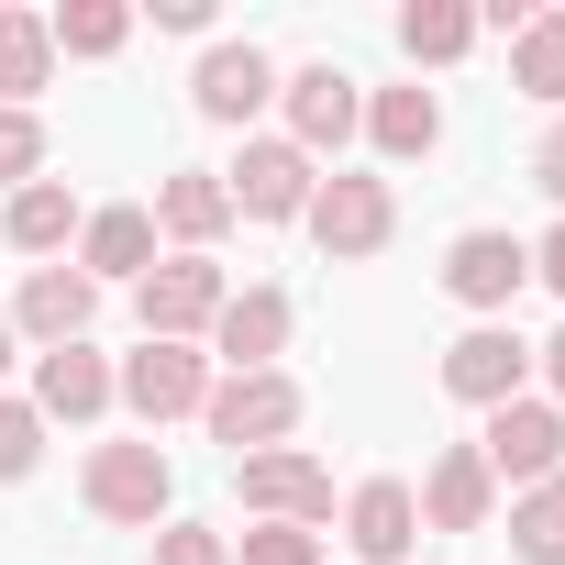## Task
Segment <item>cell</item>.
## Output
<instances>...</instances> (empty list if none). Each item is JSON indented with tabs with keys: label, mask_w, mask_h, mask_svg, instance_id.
<instances>
[{
	"label": "cell",
	"mask_w": 565,
	"mask_h": 565,
	"mask_svg": "<svg viewBox=\"0 0 565 565\" xmlns=\"http://www.w3.org/2000/svg\"><path fill=\"white\" fill-rule=\"evenodd\" d=\"M34 167H45V122L0 111V189H34Z\"/></svg>",
	"instance_id": "cell-27"
},
{
	"label": "cell",
	"mask_w": 565,
	"mask_h": 565,
	"mask_svg": "<svg viewBox=\"0 0 565 565\" xmlns=\"http://www.w3.org/2000/svg\"><path fill=\"white\" fill-rule=\"evenodd\" d=\"M34 455H45V422H34V399H0V477H34Z\"/></svg>",
	"instance_id": "cell-28"
},
{
	"label": "cell",
	"mask_w": 565,
	"mask_h": 565,
	"mask_svg": "<svg viewBox=\"0 0 565 565\" xmlns=\"http://www.w3.org/2000/svg\"><path fill=\"white\" fill-rule=\"evenodd\" d=\"M488 477H510V488H543V477H565V411L554 399H510V411H488Z\"/></svg>",
	"instance_id": "cell-4"
},
{
	"label": "cell",
	"mask_w": 565,
	"mask_h": 565,
	"mask_svg": "<svg viewBox=\"0 0 565 565\" xmlns=\"http://www.w3.org/2000/svg\"><path fill=\"white\" fill-rule=\"evenodd\" d=\"M89 311H100V289H89L78 266H34L23 300H12V322H23L45 355H56V344H89Z\"/></svg>",
	"instance_id": "cell-12"
},
{
	"label": "cell",
	"mask_w": 565,
	"mask_h": 565,
	"mask_svg": "<svg viewBox=\"0 0 565 565\" xmlns=\"http://www.w3.org/2000/svg\"><path fill=\"white\" fill-rule=\"evenodd\" d=\"M510 89H532V100L565 111V12H532V23L510 34Z\"/></svg>",
	"instance_id": "cell-22"
},
{
	"label": "cell",
	"mask_w": 565,
	"mask_h": 565,
	"mask_svg": "<svg viewBox=\"0 0 565 565\" xmlns=\"http://www.w3.org/2000/svg\"><path fill=\"white\" fill-rule=\"evenodd\" d=\"M0 233H12L23 255H56V244L78 233V200H67L56 178H34V189H12V211H0Z\"/></svg>",
	"instance_id": "cell-24"
},
{
	"label": "cell",
	"mask_w": 565,
	"mask_h": 565,
	"mask_svg": "<svg viewBox=\"0 0 565 565\" xmlns=\"http://www.w3.org/2000/svg\"><path fill=\"white\" fill-rule=\"evenodd\" d=\"M233 488H244V510H266V521H300V532L333 510V477H322L311 455H289V444H277V455H244V466H233Z\"/></svg>",
	"instance_id": "cell-9"
},
{
	"label": "cell",
	"mask_w": 565,
	"mask_h": 565,
	"mask_svg": "<svg viewBox=\"0 0 565 565\" xmlns=\"http://www.w3.org/2000/svg\"><path fill=\"white\" fill-rule=\"evenodd\" d=\"M156 255V211H89L78 222V277L100 289V277H145Z\"/></svg>",
	"instance_id": "cell-18"
},
{
	"label": "cell",
	"mask_w": 565,
	"mask_h": 565,
	"mask_svg": "<svg viewBox=\"0 0 565 565\" xmlns=\"http://www.w3.org/2000/svg\"><path fill=\"white\" fill-rule=\"evenodd\" d=\"M521 277H532V244L521 233H455V255H444V289L466 311H510Z\"/></svg>",
	"instance_id": "cell-8"
},
{
	"label": "cell",
	"mask_w": 565,
	"mask_h": 565,
	"mask_svg": "<svg viewBox=\"0 0 565 565\" xmlns=\"http://www.w3.org/2000/svg\"><path fill=\"white\" fill-rule=\"evenodd\" d=\"M0 377H12V322H0Z\"/></svg>",
	"instance_id": "cell-34"
},
{
	"label": "cell",
	"mask_w": 565,
	"mask_h": 565,
	"mask_svg": "<svg viewBox=\"0 0 565 565\" xmlns=\"http://www.w3.org/2000/svg\"><path fill=\"white\" fill-rule=\"evenodd\" d=\"M200 422H211V444H233V466H244V455H277V444L300 433V388L277 377V366H255V377H211Z\"/></svg>",
	"instance_id": "cell-1"
},
{
	"label": "cell",
	"mask_w": 565,
	"mask_h": 565,
	"mask_svg": "<svg viewBox=\"0 0 565 565\" xmlns=\"http://www.w3.org/2000/svg\"><path fill=\"white\" fill-rule=\"evenodd\" d=\"M510 554L521 565H565V477H543V488L510 499Z\"/></svg>",
	"instance_id": "cell-25"
},
{
	"label": "cell",
	"mask_w": 565,
	"mask_h": 565,
	"mask_svg": "<svg viewBox=\"0 0 565 565\" xmlns=\"http://www.w3.org/2000/svg\"><path fill=\"white\" fill-rule=\"evenodd\" d=\"M45 67H56L45 12H0V111H23V100L45 89Z\"/></svg>",
	"instance_id": "cell-21"
},
{
	"label": "cell",
	"mask_w": 565,
	"mask_h": 565,
	"mask_svg": "<svg viewBox=\"0 0 565 565\" xmlns=\"http://www.w3.org/2000/svg\"><path fill=\"white\" fill-rule=\"evenodd\" d=\"M344 543H355L366 565H399V554L422 543V499H411L399 477H366V488H355V510H344Z\"/></svg>",
	"instance_id": "cell-16"
},
{
	"label": "cell",
	"mask_w": 565,
	"mask_h": 565,
	"mask_svg": "<svg viewBox=\"0 0 565 565\" xmlns=\"http://www.w3.org/2000/svg\"><path fill=\"white\" fill-rule=\"evenodd\" d=\"M111 399H134L145 422H178V411L211 399V355H189V344H145V355L111 377Z\"/></svg>",
	"instance_id": "cell-10"
},
{
	"label": "cell",
	"mask_w": 565,
	"mask_h": 565,
	"mask_svg": "<svg viewBox=\"0 0 565 565\" xmlns=\"http://www.w3.org/2000/svg\"><path fill=\"white\" fill-rule=\"evenodd\" d=\"M532 366H543V377H554V399H565V333H554V344H543Z\"/></svg>",
	"instance_id": "cell-33"
},
{
	"label": "cell",
	"mask_w": 565,
	"mask_h": 565,
	"mask_svg": "<svg viewBox=\"0 0 565 565\" xmlns=\"http://www.w3.org/2000/svg\"><path fill=\"white\" fill-rule=\"evenodd\" d=\"M488 510H499L488 455H477V444H444L433 477H422V521H433V532H488Z\"/></svg>",
	"instance_id": "cell-11"
},
{
	"label": "cell",
	"mask_w": 565,
	"mask_h": 565,
	"mask_svg": "<svg viewBox=\"0 0 565 565\" xmlns=\"http://www.w3.org/2000/svg\"><path fill=\"white\" fill-rule=\"evenodd\" d=\"M311 189H322V178H311V156H300L289 134H266V145H244V156L222 167V200H233L244 222H300Z\"/></svg>",
	"instance_id": "cell-2"
},
{
	"label": "cell",
	"mask_w": 565,
	"mask_h": 565,
	"mask_svg": "<svg viewBox=\"0 0 565 565\" xmlns=\"http://www.w3.org/2000/svg\"><path fill=\"white\" fill-rule=\"evenodd\" d=\"M277 344H289V300H277V289H233L222 322H211V355H222L233 377H255Z\"/></svg>",
	"instance_id": "cell-17"
},
{
	"label": "cell",
	"mask_w": 565,
	"mask_h": 565,
	"mask_svg": "<svg viewBox=\"0 0 565 565\" xmlns=\"http://www.w3.org/2000/svg\"><path fill=\"white\" fill-rule=\"evenodd\" d=\"M521 377H532V344H521L510 322H477V333L444 355V388H455V399H477V411H510V399H521Z\"/></svg>",
	"instance_id": "cell-7"
},
{
	"label": "cell",
	"mask_w": 565,
	"mask_h": 565,
	"mask_svg": "<svg viewBox=\"0 0 565 565\" xmlns=\"http://www.w3.org/2000/svg\"><path fill=\"white\" fill-rule=\"evenodd\" d=\"M532 277H554V300H565V222H554V233L532 244Z\"/></svg>",
	"instance_id": "cell-32"
},
{
	"label": "cell",
	"mask_w": 565,
	"mask_h": 565,
	"mask_svg": "<svg viewBox=\"0 0 565 565\" xmlns=\"http://www.w3.org/2000/svg\"><path fill=\"white\" fill-rule=\"evenodd\" d=\"M355 122H366V100H355L344 67H300V78H289V145H300V156H333Z\"/></svg>",
	"instance_id": "cell-14"
},
{
	"label": "cell",
	"mask_w": 565,
	"mask_h": 565,
	"mask_svg": "<svg viewBox=\"0 0 565 565\" xmlns=\"http://www.w3.org/2000/svg\"><path fill=\"white\" fill-rule=\"evenodd\" d=\"M45 34H56V56H122L134 12L122 0H67V12H45Z\"/></svg>",
	"instance_id": "cell-26"
},
{
	"label": "cell",
	"mask_w": 565,
	"mask_h": 565,
	"mask_svg": "<svg viewBox=\"0 0 565 565\" xmlns=\"http://www.w3.org/2000/svg\"><path fill=\"white\" fill-rule=\"evenodd\" d=\"M366 134H377V156H433L444 145V100L433 89H377L366 100Z\"/></svg>",
	"instance_id": "cell-19"
},
{
	"label": "cell",
	"mask_w": 565,
	"mask_h": 565,
	"mask_svg": "<svg viewBox=\"0 0 565 565\" xmlns=\"http://www.w3.org/2000/svg\"><path fill=\"white\" fill-rule=\"evenodd\" d=\"M399 45H411V67H455V56L477 45V12H466V0H411V12H399Z\"/></svg>",
	"instance_id": "cell-23"
},
{
	"label": "cell",
	"mask_w": 565,
	"mask_h": 565,
	"mask_svg": "<svg viewBox=\"0 0 565 565\" xmlns=\"http://www.w3.org/2000/svg\"><path fill=\"white\" fill-rule=\"evenodd\" d=\"M156 222H167V233H178V244L200 255V244H211V233L233 222V200H222V178H211V167H178V178L156 189Z\"/></svg>",
	"instance_id": "cell-20"
},
{
	"label": "cell",
	"mask_w": 565,
	"mask_h": 565,
	"mask_svg": "<svg viewBox=\"0 0 565 565\" xmlns=\"http://www.w3.org/2000/svg\"><path fill=\"white\" fill-rule=\"evenodd\" d=\"M100 411H111V366L89 344L34 355V422H100Z\"/></svg>",
	"instance_id": "cell-15"
},
{
	"label": "cell",
	"mask_w": 565,
	"mask_h": 565,
	"mask_svg": "<svg viewBox=\"0 0 565 565\" xmlns=\"http://www.w3.org/2000/svg\"><path fill=\"white\" fill-rule=\"evenodd\" d=\"M300 222H311V244H322V255H377L399 211H388V178H322Z\"/></svg>",
	"instance_id": "cell-6"
},
{
	"label": "cell",
	"mask_w": 565,
	"mask_h": 565,
	"mask_svg": "<svg viewBox=\"0 0 565 565\" xmlns=\"http://www.w3.org/2000/svg\"><path fill=\"white\" fill-rule=\"evenodd\" d=\"M532 178H543V189H554V200H565V122H554V134H543V145H532Z\"/></svg>",
	"instance_id": "cell-31"
},
{
	"label": "cell",
	"mask_w": 565,
	"mask_h": 565,
	"mask_svg": "<svg viewBox=\"0 0 565 565\" xmlns=\"http://www.w3.org/2000/svg\"><path fill=\"white\" fill-rule=\"evenodd\" d=\"M156 565H233V543L200 532V521H167V532H156Z\"/></svg>",
	"instance_id": "cell-30"
},
{
	"label": "cell",
	"mask_w": 565,
	"mask_h": 565,
	"mask_svg": "<svg viewBox=\"0 0 565 565\" xmlns=\"http://www.w3.org/2000/svg\"><path fill=\"white\" fill-rule=\"evenodd\" d=\"M244 565H322V543L300 521H266V532H244Z\"/></svg>",
	"instance_id": "cell-29"
},
{
	"label": "cell",
	"mask_w": 565,
	"mask_h": 565,
	"mask_svg": "<svg viewBox=\"0 0 565 565\" xmlns=\"http://www.w3.org/2000/svg\"><path fill=\"white\" fill-rule=\"evenodd\" d=\"M134 300H145V344H189V333L222 322L233 289H222V266H211V255H167V266H145V289H134Z\"/></svg>",
	"instance_id": "cell-3"
},
{
	"label": "cell",
	"mask_w": 565,
	"mask_h": 565,
	"mask_svg": "<svg viewBox=\"0 0 565 565\" xmlns=\"http://www.w3.org/2000/svg\"><path fill=\"white\" fill-rule=\"evenodd\" d=\"M167 499H178V466L156 444H100L89 455V510L100 521H167Z\"/></svg>",
	"instance_id": "cell-5"
},
{
	"label": "cell",
	"mask_w": 565,
	"mask_h": 565,
	"mask_svg": "<svg viewBox=\"0 0 565 565\" xmlns=\"http://www.w3.org/2000/svg\"><path fill=\"white\" fill-rule=\"evenodd\" d=\"M189 100H200V122H255V111L277 100V67H266L255 45H211L200 78H189Z\"/></svg>",
	"instance_id": "cell-13"
}]
</instances>
